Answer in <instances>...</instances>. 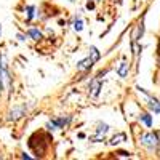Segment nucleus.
<instances>
[{
	"label": "nucleus",
	"instance_id": "obj_14",
	"mask_svg": "<svg viewBox=\"0 0 160 160\" xmlns=\"http://www.w3.org/2000/svg\"><path fill=\"white\" fill-rule=\"evenodd\" d=\"M26 11H28V16H26V19H28V21H31V19L34 18V11H35V8L31 5V7H28V10H26Z\"/></svg>",
	"mask_w": 160,
	"mask_h": 160
},
{
	"label": "nucleus",
	"instance_id": "obj_4",
	"mask_svg": "<svg viewBox=\"0 0 160 160\" xmlns=\"http://www.w3.org/2000/svg\"><path fill=\"white\" fill-rule=\"evenodd\" d=\"M109 131V125H106V123H99L98 125V133H96V136L93 138L95 141H98V139H101V138H104L106 136V133Z\"/></svg>",
	"mask_w": 160,
	"mask_h": 160
},
{
	"label": "nucleus",
	"instance_id": "obj_7",
	"mask_svg": "<svg viewBox=\"0 0 160 160\" xmlns=\"http://www.w3.org/2000/svg\"><path fill=\"white\" fill-rule=\"evenodd\" d=\"M125 139H127L125 133H118V135L112 136V139L109 141V144H111V146H117V144H120V142H122V141H125Z\"/></svg>",
	"mask_w": 160,
	"mask_h": 160
},
{
	"label": "nucleus",
	"instance_id": "obj_12",
	"mask_svg": "<svg viewBox=\"0 0 160 160\" xmlns=\"http://www.w3.org/2000/svg\"><path fill=\"white\" fill-rule=\"evenodd\" d=\"M74 29L77 31V32H80L83 29V21H82V18H75V21H74Z\"/></svg>",
	"mask_w": 160,
	"mask_h": 160
},
{
	"label": "nucleus",
	"instance_id": "obj_10",
	"mask_svg": "<svg viewBox=\"0 0 160 160\" xmlns=\"http://www.w3.org/2000/svg\"><path fill=\"white\" fill-rule=\"evenodd\" d=\"M117 72H118L120 77H127V74H128V64H127V62H122Z\"/></svg>",
	"mask_w": 160,
	"mask_h": 160
},
{
	"label": "nucleus",
	"instance_id": "obj_1",
	"mask_svg": "<svg viewBox=\"0 0 160 160\" xmlns=\"http://www.w3.org/2000/svg\"><path fill=\"white\" fill-rule=\"evenodd\" d=\"M141 144H144L146 148H157L158 146V136L155 133H144L141 136Z\"/></svg>",
	"mask_w": 160,
	"mask_h": 160
},
{
	"label": "nucleus",
	"instance_id": "obj_16",
	"mask_svg": "<svg viewBox=\"0 0 160 160\" xmlns=\"http://www.w3.org/2000/svg\"><path fill=\"white\" fill-rule=\"evenodd\" d=\"M0 34H2V28H0Z\"/></svg>",
	"mask_w": 160,
	"mask_h": 160
},
{
	"label": "nucleus",
	"instance_id": "obj_2",
	"mask_svg": "<svg viewBox=\"0 0 160 160\" xmlns=\"http://www.w3.org/2000/svg\"><path fill=\"white\" fill-rule=\"evenodd\" d=\"M71 122V118L69 117H61V118H55V120H51V122H48L47 123V128L50 130V131H53V130H58V128H64V125H68Z\"/></svg>",
	"mask_w": 160,
	"mask_h": 160
},
{
	"label": "nucleus",
	"instance_id": "obj_13",
	"mask_svg": "<svg viewBox=\"0 0 160 160\" xmlns=\"http://www.w3.org/2000/svg\"><path fill=\"white\" fill-rule=\"evenodd\" d=\"M141 120H142V123H144L146 127H151V125H152V118H151L149 114H142V115H141Z\"/></svg>",
	"mask_w": 160,
	"mask_h": 160
},
{
	"label": "nucleus",
	"instance_id": "obj_3",
	"mask_svg": "<svg viewBox=\"0 0 160 160\" xmlns=\"http://www.w3.org/2000/svg\"><path fill=\"white\" fill-rule=\"evenodd\" d=\"M5 82H7V83L10 82V77H8V72H7L5 61L2 59V62H0V90L5 88Z\"/></svg>",
	"mask_w": 160,
	"mask_h": 160
},
{
	"label": "nucleus",
	"instance_id": "obj_6",
	"mask_svg": "<svg viewBox=\"0 0 160 160\" xmlns=\"http://www.w3.org/2000/svg\"><path fill=\"white\" fill-rule=\"evenodd\" d=\"M22 114H24V108H16V109H13V111H10V117H8V120H18L19 117H22Z\"/></svg>",
	"mask_w": 160,
	"mask_h": 160
},
{
	"label": "nucleus",
	"instance_id": "obj_8",
	"mask_svg": "<svg viewBox=\"0 0 160 160\" xmlns=\"http://www.w3.org/2000/svg\"><path fill=\"white\" fill-rule=\"evenodd\" d=\"M99 88H101V80L99 78H95V80H93V82H91V95L93 96H96L98 95V93H99Z\"/></svg>",
	"mask_w": 160,
	"mask_h": 160
},
{
	"label": "nucleus",
	"instance_id": "obj_11",
	"mask_svg": "<svg viewBox=\"0 0 160 160\" xmlns=\"http://www.w3.org/2000/svg\"><path fill=\"white\" fill-rule=\"evenodd\" d=\"M28 34H29V37H31V38H34V40H38V38H42V32H40L38 29H31V31H29Z\"/></svg>",
	"mask_w": 160,
	"mask_h": 160
},
{
	"label": "nucleus",
	"instance_id": "obj_15",
	"mask_svg": "<svg viewBox=\"0 0 160 160\" xmlns=\"http://www.w3.org/2000/svg\"><path fill=\"white\" fill-rule=\"evenodd\" d=\"M90 50H91V58H93V61H98V59H99V51H98L95 47H91Z\"/></svg>",
	"mask_w": 160,
	"mask_h": 160
},
{
	"label": "nucleus",
	"instance_id": "obj_9",
	"mask_svg": "<svg viewBox=\"0 0 160 160\" xmlns=\"http://www.w3.org/2000/svg\"><path fill=\"white\" fill-rule=\"evenodd\" d=\"M148 106H149V109H151V111H154L155 114H158V112H160V104H158V101H157V99H152V98H149V102H148Z\"/></svg>",
	"mask_w": 160,
	"mask_h": 160
},
{
	"label": "nucleus",
	"instance_id": "obj_5",
	"mask_svg": "<svg viewBox=\"0 0 160 160\" xmlns=\"http://www.w3.org/2000/svg\"><path fill=\"white\" fill-rule=\"evenodd\" d=\"M93 62H95V61H93V58H85L83 61H80L78 64H77V69L78 71H87V69H90L91 68V66H93Z\"/></svg>",
	"mask_w": 160,
	"mask_h": 160
}]
</instances>
